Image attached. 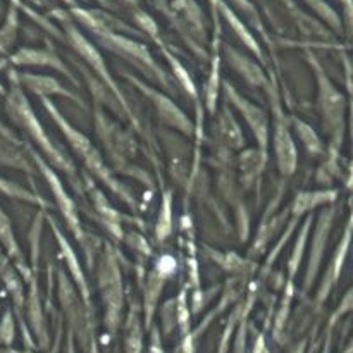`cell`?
<instances>
[{"mask_svg":"<svg viewBox=\"0 0 353 353\" xmlns=\"http://www.w3.org/2000/svg\"><path fill=\"white\" fill-rule=\"evenodd\" d=\"M85 181H86V190H88L93 207H95L100 219L103 221V228L109 231V234L114 238V240L121 241L124 238L123 228H121V214L117 212L109 202H107V199L103 196V193L97 188L95 183L90 181L88 178H86Z\"/></svg>","mask_w":353,"mask_h":353,"instance_id":"cell-12","label":"cell"},{"mask_svg":"<svg viewBox=\"0 0 353 353\" xmlns=\"http://www.w3.org/2000/svg\"><path fill=\"white\" fill-rule=\"evenodd\" d=\"M352 307H353V292L352 290H348V292L345 293L343 300L340 302V307H338V309L333 312V316L330 317V326H327V331H333V327L336 326L338 321H340L345 314L350 312Z\"/></svg>","mask_w":353,"mask_h":353,"instance_id":"cell-26","label":"cell"},{"mask_svg":"<svg viewBox=\"0 0 353 353\" xmlns=\"http://www.w3.org/2000/svg\"><path fill=\"white\" fill-rule=\"evenodd\" d=\"M124 352L141 353L143 352V324H141L140 303L133 300L124 324Z\"/></svg>","mask_w":353,"mask_h":353,"instance_id":"cell-15","label":"cell"},{"mask_svg":"<svg viewBox=\"0 0 353 353\" xmlns=\"http://www.w3.org/2000/svg\"><path fill=\"white\" fill-rule=\"evenodd\" d=\"M9 105L10 116H12L14 121L26 131L28 137L37 143V147L40 148L41 154L47 159L45 162H50L48 165H50L52 169H59V171H62L64 174H68L71 185L74 186V188H78V172H76L74 164L69 161L68 155H65L64 152L59 150V148L55 147L54 141L50 140V137H48L47 131H45V128L41 126L40 119H38L37 114H34L31 103L28 102V99L24 97V93L21 92L19 88H14L12 92H10Z\"/></svg>","mask_w":353,"mask_h":353,"instance_id":"cell-2","label":"cell"},{"mask_svg":"<svg viewBox=\"0 0 353 353\" xmlns=\"http://www.w3.org/2000/svg\"><path fill=\"white\" fill-rule=\"evenodd\" d=\"M290 124L293 126L296 137L302 141L305 150L309 152V155H312V157H321V155L326 154V147H324L323 140L317 137L316 131H314L305 121L296 119V117H290Z\"/></svg>","mask_w":353,"mask_h":353,"instance_id":"cell-18","label":"cell"},{"mask_svg":"<svg viewBox=\"0 0 353 353\" xmlns=\"http://www.w3.org/2000/svg\"><path fill=\"white\" fill-rule=\"evenodd\" d=\"M126 78L130 79V81L133 83L138 90H141V92L145 93V97H147V99L154 103L155 110H157V114H159V119H161L165 126L174 128V130L181 131L183 134H188V137H192V134L195 133L193 123L190 121V117L186 116V114L183 112L178 105H176L174 100H171L168 95H164V93L159 92V90L145 85L143 81H140L138 78H134L133 74H126Z\"/></svg>","mask_w":353,"mask_h":353,"instance_id":"cell-8","label":"cell"},{"mask_svg":"<svg viewBox=\"0 0 353 353\" xmlns=\"http://www.w3.org/2000/svg\"><path fill=\"white\" fill-rule=\"evenodd\" d=\"M99 286L105 307V326L110 334H116L124 307V292L117 254L112 247L105 248V254L100 261Z\"/></svg>","mask_w":353,"mask_h":353,"instance_id":"cell-5","label":"cell"},{"mask_svg":"<svg viewBox=\"0 0 353 353\" xmlns=\"http://www.w3.org/2000/svg\"><path fill=\"white\" fill-rule=\"evenodd\" d=\"M350 240H352V221L348 219L347 226H345V231H343V236H341V241L338 243L336 252H334L333 259H331L330 265H327V271L326 274H324L323 283H321L319 292H317V296H316L317 309L323 307V303L326 302L330 293L336 288L338 279H340L341 271H343L345 261H347L348 248H350Z\"/></svg>","mask_w":353,"mask_h":353,"instance_id":"cell-10","label":"cell"},{"mask_svg":"<svg viewBox=\"0 0 353 353\" xmlns=\"http://www.w3.org/2000/svg\"><path fill=\"white\" fill-rule=\"evenodd\" d=\"M68 353H74V340H72L71 331L68 334Z\"/></svg>","mask_w":353,"mask_h":353,"instance_id":"cell-28","label":"cell"},{"mask_svg":"<svg viewBox=\"0 0 353 353\" xmlns=\"http://www.w3.org/2000/svg\"><path fill=\"white\" fill-rule=\"evenodd\" d=\"M172 234V192L165 190L162 193L159 221L155 226V238L157 241H165Z\"/></svg>","mask_w":353,"mask_h":353,"instance_id":"cell-21","label":"cell"},{"mask_svg":"<svg viewBox=\"0 0 353 353\" xmlns=\"http://www.w3.org/2000/svg\"><path fill=\"white\" fill-rule=\"evenodd\" d=\"M168 59H169V62H171V65H172V71H174L176 81H178L179 85H181V88L185 90V92L188 93V95L192 97V99L196 102V100H199V92H196L195 81H193V79H192V76H190L188 72H186V69L183 68V65L179 64V62L176 61V59L169 57V55H168Z\"/></svg>","mask_w":353,"mask_h":353,"instance_id":"cell-23","label":"cell"},{"mask_svg":"<svg viewBox=\"0 0 353 353\" xmlns=\"http://www.w3.org/2000/svg\"><path fill=\"white\" fill-rule=\"evenodd\" d=\"M338 192L334 190H321V192H302L296 195L295 202L292 203V219H299L305 214H309L310 210L316 209L319 205H331V203L336 202Z\"/></svg>","mask_w":353,"mask_h":353,"instance_id":"cell-14","label":"cell"},{"mask_svg":"<svg viewBox=\"0 0 353 353\" xmlns=\"http://www.w3.org/2000/svg\"><path fill=\"white\" fill-rule=\"evenodd\" d=\"M21 83H23L26 88H30L31 92L37 93L38 97H45L47 99L48 95H61L65 97V99L72 100V102L79 103V105L85 107V103L81 102L79 97H76L74 93L69 92L64 85L57 81L55 78H50V76H40V74H19Z\"/></svg>","mask_w":353,"mask_h":353,"instance_id":"cell-13","label":"cell"},{"mask_svg":"<svg viewBox=\"0 0 353 353\" xmlns=\"http://www.w3.org/2000/svg\"><path fill=\"white\" fill-rule=\"evenodd\" d=\"M217 130H219V138L228 145V147L234 148V150L243 147L245 140L243 134H241L240 126H238V123L234 121V117L231 116V112H228L226 107H224V110L219 114V117H217Z\"/></svg>","mask_w":353,"mask_h":353,"instance_id":"cell-19","label":"cell"},{"mask_svg":"<svg viewBox=\"0 0 353 353\" xmlns=\"http://www.w3.org/2000/svg\"><path fill=\"white\" fill-rule=\"evenodd\" d=\"M269 95V103H271V119H272V145H274L276 162L278 169L283 176L290 178L296 171L299 164V152L292 137V124L290 117L285 114L281 105V95H279L278 85L274 83V76L265 85Z\"/></svg>","mask_w":353,"mask_h":353,"instance_id":"cell-3","label":"cell"},{"mask_svg":"<svg viewBox=\"0 0 353 353\" xmlns=\"http://www.w3.org/2000/svg\"><path fill=\"white\" fill-rule=\"evenodd\" d=\"M312 230V216H307L305 223L302 224V230H300L299 236H296L295 247H293L292 255H290L288 261V281H295V276L299 272L300 265H302L303 254H305L307 241H309V233Z\"/></svg>","mask_w":353,"mask_h":353,"instance_id":"cell-20","label":"cell"},{"mask_svg":"<svg viewBox=\"0 0 353 353\" xmlns=\"http://www.w3.org/2000/svg\"><path fill=\"white\" fill-rule=\"evenodd\" d=\"M223 93L226 97V102L231 103L234 109L240 112V116L243 117L247 126L250 128V131L254 133L255 140L259 143V150L262 154L268 155V147H269V117L265 114L264 109H261L259 105H255L254 102H250L248 99H245L243 95H240V92H236L231 83L223 81Z\"/></svg>","mask_w":353,"mask_h":353,"instance_id":"cell-7","label":"cell"},{"mask_svg":"<svg viewBox=\"0 0 353 353\" xmlns=\"http://www.w3.org/2000/svg\"><path fill=\"white\" fill-rule=\"evenodd\" d=\"M28 152H30L31 162H34V165L38 168V171L43 174L45 181H47L48 186H50L52 195H54L55 203H57L59 210H61V214L64 216V221H65V224H68L69 231L74 234V238L79 241V245H81L83 250H85L86 259H88V245H86V234H85V231H83L81 223H79L78 207H76L74 200H72L71 196H69V193L65 192L64 185H62V181H61V178L55 174L54 169L48 165V162H45V159L41 157L40 154H34L33 148H31V147H28Z\"/></svg>","mask_w":353,"mask_h":353,"instance_id":"cell-6","label":"cell"},{"mask_svg":"<svg viewBox=\"0 0 353 353\" xmlns=\"http://www.w3.org/2000/svg\"><path fill=\"white\" fill-rule=\"evenodd\" d=\"M165 278L159 274L157 271H152L147 278V285H145V302H143V314H145V327L150 330L154 326V316L157 310L159 300H161L162 288H164Z\"/></svg>","mask_w":353,"mask_h":353,"instance_id":"cell-17","label":"cell"},{"mask_svg":"<svg viewBox=\"0 0 353 353\" xmlns=\"http://www.w3.org/2000/svg\"><path fill=\"white\" fill-rule=\"evenodd\" d=\"M48 223H50L52 231H54V236H55V240H57L59 248H61V254H62V257H64L65 265H68L69 272H71L72 281H74V286H78L79 293H81L83 303H85L86 309L90 310V309H92V305H90L88 283H86L85 274H83V269H81V265H79L78 257H76L74 250H72V247H71V245H69V241L65 240L64 234L61 233V230H59V226H57V224H55V221L50 217V219H48Z\"/></svg>","mask_w":353,"mask_h":353,"instance_id":"cell-11","label":"cell"},{"mask_svg":"<svg viewBox=\"0 0 353 353\" xmlns=\"http://www.w3.org/2000/svg\"><path fill=\"white\" fill-rule=\"evenodd\" d=\"M314 69H316L317 86H319L317 99H319V110L323 114V128L330 137V150L338 152L343 143L345 128H347V121H345L347 100L317 62H314Z\"/></svg>","mask_w":353,"mask_h":353,"instance_id":"cell-4","label":"cell"},{"mask_svg":"<svg viewBox=\"0 0 353 353\" xmlns=\"http://www.w3.org/2000/svg\"><path fill=\"white\" fill-rule=\"evenodd\" d=\"M161 341V330L155 326L150 327V345H148V353H164Z\"/></svg>","mask_w":353,"mask_h":353,"instance_id":"cell-27","label":"cell"},{"mask_svg":"<svg viewBox=\"0 0 353 353\" xmlns=\"http://www.w3.org/2000/svg\"><path fill=\"white\" fill-rule=\"evenodd\" d=\"M228 61H230V64L233 65L234 71H236L238 74L248 83V85L262 86V88H265L269 78L264 74V71H262L255 62L248 61L247 57L240 55L238 52L230 50V48H228Z\"/></svg>","mask_w":353,"mask_h":353,"instance_id":"cell-16","label":"cell"},{"mask_svg":"<svg viewBox=\"0 0 353 353\" xmlns=\"http://www.w3.org/2000/svg\"><path fill=\"white\" fill-rule=\"evenodd\" d=\"M336 203H331L327 209H324L323 212H321L319 219H317L316 231H314L312 236V247H310L309 254V265H307L305 281H303V292H309L310 286L316 281L317 274H319V269L324 261V254H326L327 238H330L331 228H333L334 217H336Z\"/></svg>","mask_w":353,"mask_h":353,"instance_id":"cell-9","label":"cell"},{"mask_svg":"<svg viewBox=\"0 0 353 353\" xmlns=\"http://www.w3.org/2000/svg\"><path fill=\"white\" fill-rule=\"evenodd\" d=\"M0 240L3 241V245H6L7 250L10 252V255H14L16 259L21 257L19 247H17L16 238H14L12 230H10V223L2 210H0Z\"/></svg>","mask_w":353,"mask_h":353,"instance_id":"cell-25","label":"cell"},{"mask_svg":"<svg viewBox=\"0 0 353 353\" xmlns=\"http://www.w3.org/2000/svg\"><path fill=\"white\" fill-rule=\"evenodd\" d=\"M331 333H333V331H327V341H326V348H324V353H330L331 350Z\"/></svg>","mask_w":353,"mask_h":353,"instance_id":"cell-29","label":"cell"},{"mask_svg":"<svg viewBox=\"0 0 353 353\" xmlns=\"http://www.w3.org/2000/svg\"><path fill=\"white\" fill-rule=\"evenodd\" d=\"M305 347H307V343H305V341H302V343H300L299 347H296V350L293 352V353H305Z\"/></svg>","mask_w":353,"mask_h":353,"instance_id":"cell-30","label":"cell"},{"mask_svg":"<svg viewBox=\"0 0 353 353\" xmlns=\"http://www.w3.org/2000/svg\"><path fill=\"white\" fill-rule=\"evenodd\" d=\"M40 100H41V103H43V107H45V110H47L48 116L54 119V123L57 124V128L61 130V133L64 134V138H65V141L69 143V147H71L72 150L76 152V155H78V157L83 161L85 168L88 169V171L92 172L95 178H99L100 181H102L103 185L110 190V192L116 193V195L119 196L123 202H126L128 205L133 207V209H138V202H137V199L133 196V193H131L130 190H128L126 186L119 181V179L114 178L112 172L109 171V168H107L105 162H103L102 155H100L99 150H97V148L92 145L90 138L85 137V134H83L79 130H76V128L72 126V124L69 123V121L65 119L61 112H59V109L50 102V100L45 99V97H40Z\"/></svg>","mask_w":353,"mask_h":353,"instance_id":"cell-1","label":"cell"},{"mask_svg":"<svg viewBox=\"0 0 353 353\" xmlns=\"http://www.w3.org/2000/svg\"><path fill=\"white\" fill-rule=\"evenodd\" d=\"M14 61L17 64H38V65H50V68H55L57 71H61L65 78L71 79L72 83H78L74 79V76L65 69V65L59 61L57 57H52V55L43 54V52H21Z\"/></svg>","mask_w":353,"mask_h":353,"instance_id":"cell-22","label":"cell"},{"mask_svg":"<svg viewBox=\"0 0 353 353\" xmlns=\"http://www.w3.org/2000/svg\"><path fill=\"white\" fill-rule=\"evenodd\" d=\"M296 224H299V219H290L288 230H286V231H285V234H283V236L279 238V241H278V243H276V247L272 248V250H271V254H269L268 261H265V265H264V269H262V276H268V272H269V269H271V265L274 264V262H276V259H278L279 255H281V250H283V247H285V245L288 243L290 236H292V234H293V231H295Z\"/></svg>","mask_w":353,"mask_h":353,"instance_id":"cell-24","label":"cell"}]
</instances>
